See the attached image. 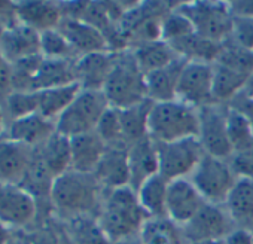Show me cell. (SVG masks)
<instances>
[{
    "label": "cell",
    "instance_id": "1",
    "mask_svg": "<svg viewBox=\"0 0 253 244\" xmlns=\"http://www.w3.org/2000/svg\"><path fill=\"white\" fill-rule=\"evenodd\" d=\"M104 189L94 174L69 170L54 180L49 203L64 222L79 216H97Z\"/></svg>",
    "mask_w": 253,
    "mask_h": 244
},
{
    "label": "cell",
    "instance_id": "2",
    "mask_svg": "<svg viewBox=\"0 0 253 244\" xmlns=\"http://www.w3.org/2000/svg\"><path fill=\"white\" fill-rule=\"evenodd\" d=\"M97 219L112 243L139 237L149 219L131 186L104 191Z\"/></svg>",
    "mask_w": 253,
    "mask_h": 244
},
{
    "label": "cell",
    "instance_id": "3",
    "mask_svg": "<svg viewBox=\"0 0 253 244\" xmlns=\"http://www.w3.org/2000/svg\"><path fill=\"white\" fill-rule=\"evenodd\" d=\"M101 92L115 109H126L148 100L145 73L130 48L116 51L113 69Z\"/></svg>",
    "mask_w": 253,
    "mask_h": 244
},
{
    "label": "cell",
    "instance_id": "4",
    "mask_svg": "<svg viewBox=\"0 0 253 244\" xmlns=\"http://www.w3.org/2000/svg\"><path fill=\"white\" fill-rule=\"evenodd\" d=\"M148 136L155 143L197 139L198 109L180 100L154 103L148 119Z\"/></svg>",
    "mask_w": 253,
    "mask_h": 244
},
{
    "label": "cell",
    "instance_id": "5",
    "mask_svg": "<svg viewBox=\"0 0 253 244\" xmlns=\"http://www.w3.org/2000/svg\"><path fill=\"white\" fill-rule=\"evenodd\" d=\"M109 109V103L101 91L81 89L70 106L55 121L57 133L73 139L97 130V125Z\"/></svg>",
    "mask_w": 253,
    "mask_h": 244
},
{
    "label": "cell",
    "instance_id": "6",
    "mask_svg": "<svg viewBox=\"0 0 253 244\" xmlns=\"http://www.w3.org/2000/svg\"><path fill=\"white\" fill-rule=\"evenodd\" d=\"M229 160L204 154L189 180L206 200V203L225 205L229 194L238 182Z\"/></svg>",
    "mask_w": 253,
    "mask_h": 244
},
{
    "label": "cell",
    "instance_id": "7",
    "mask_svg": "<svg viewBox=\"0 0 253 244\" xmlns=\"http://www.w3.org/2000/svg\"><path fill=\"white\" fill-rule=\"evenodd\" d=\"M176 8L189 18L195 33L219 43L229 41L234 23V14L229 3L191 2L176 5Z\"/></svg>",
    "mask_w": 253,
    "mask_h": 244
},
{
    "label": "cell",
    "instance_id": "8",
    "mask_svg": "<svg viewBox=\"0 0 253 244\" xmlns=\"http://www.w3.org/2000/svg\"><path fill=\"white\" fill-rule=\"evenodd\" d=\"M158 174L166 180L189 179L204 157V149L197 139H185L171 143H157Z\"/></svg>",
    "mask_w": 253,
    "mask_h": 244
},
{
    "label": "cell",
    "instance_id": "9",
    "mask_svg": "<svg viewBox=\"0 0 253 244\" xmlns=\"http://www.w3.org/2000/svg\"><path fill=\"white\" fill-rule=\"evenodd\" d=\"M207 155L229 160L234 155L226 130V104L213 103L198 109V136Z\"/></svg>",
    "mask_w": 253,
    "mask_h": 244
},
{
    "label": "cell",
    "instance_id": "10",
    "mask_svg": "<svg viewBox=\"0 0 253 244\" xmlns=\"http://www.w3.org/2000/svg\"><path fill=\"white\" fill-rule=\"evenodd\" d=\"M38 214V201L18 183L0 182V222L8 229L32 225Z\"/></svg>",
    "mask_w": 253,
    "mask_h": 244
},
{
    "label": "cell",
    "instance_id": "11",
    "mask_svg": "<svg viewBox=\"0 0 253 244\" xmlns=\"http://www.w3.org/2000/svg\"><path fill=\"white\" fill-rule=\"evenodd\" d=\"M235 228L225 205L206 203L197 214L182 226L183 235L189 243L225 240V237Z\"/></svg>",
    "mask_w": 253,
    "mask_h": 244
},
{
    "label": "cell",
    "instance_id": "12",
    "mask_svg": "<svg viewBox=\"0 0 253 244\" xmlns=\"http://www.w3.org/2000/svg\"><path fill=\"white\" fill-rule=\"evenodd\" d=\"M177 100L195 109L216 103L213 95V64L186 61L177 85Z\"/></svg>",
    "mask_w": 253,
    "mask_h": 244
},
{
    "label": "cell",
    "instance_id": "13",
    "mask_svg": "<svg viewBox=\"0 0 253 244\" xmlns=\"http://www.w3.org/2000/svg\"><path fill=\"white\" fill-rule=\"evenodd\" d=\"M41 54V33L12 21L2 27L0 32V55L8 63L14 64L24 58Z\"/></svg>",
    "mask_w": 253,
    "mask_h": 244
},
{
    "label": "cell",
    "instance_id": "14",
    "mask_svg": "<svg viewBox=\"0 0 253 244\" xmlns=\"http://www.w3.org/2000/svg\"><path fill=\"white\" fill-rule=\"evenodd\" d=\"M58 30L67 39L76 58L88 54L112 51L104 33L84 20L64 17L58 26Z\"/></svg>",
    "mask_w": 253,
    "mask_h": 244
},
{
    "label": "cell",
    "instance_id": "15",
    "mask_svg": "<svg viewBox=\"0 0 253 244\" xmlns=\"http://www.w3.org/2000/svg\"><path fill=\"white\" fill-rule=\"evenodd\" d=\"M204 204L206 200L189 179H179L169 183L166 216L174 223L180 226L186 225Z\"/></svg>",
    "mask_w": 253,
    "mask_h": 244
},
{
    "label": "cell",
    "instance_id": "16",
    "mask_svg": "<svg viewBox=\"0 0 253 244\" xmlns=\"http://www.w3.org/2000/svg\"><path fill=\"white\" fill-rule=\"evenodd\" d=\"M55 133L57 128L54 121H49L39 113H32L11 121L5 131V139L30 149H38Z\"/></svg>",
    "mask_w": 253,
    "mask_h": 244
},
{
    "label": "cell",
    "instance_id": "17",
    "mask_svg": "<svg viewBox=\"0 0 253 244\" xmlns=\"http://www.w3.org/2000/svg\"><path fill=\"white\" fill-rule=\"evenodd\" d=\"M94 177L104 191L130 186V165H128V146L112 145L106 152L94 173Z\"/></svg>",
    "mask_w": 253,
    "mask_h": 244
},
{
    "label": "cell",
    "instance_id": "18",
    "mask_svg": "<svg viewBox=\"0 0 253 244\" xmlns=\"http://www.w3.org/2000/svg\"><path fill=\"white\" fill-rule=\"evenodd\" d=\"M116 51L95 52L76 58V83L81 89L103 91L107 78L113 69Z\"/></svg>",
    "mask_w": 253,
    "mask_h": 244
},
{
    "label": "cell",
    "instance_id": "19",
    "mask_svg": "<svg viewBox=\"0 0 253 244\" xmlns=\"http://www.w3.org/2000/svg\"><path fill=\"white\" fill-rule=\"evenodd\" d=\"M106 148L107 145L95 131L70 139V170L94 174Z\"/></svg>",
    "mask_w": 253,
    "mask_h": 244
},
{
    "label": "cell",
    "instance_id": "20",
    "mask_svg": "<svg viewBox=\"0 0 253 244\" xmlns=\"http://www.w3.org/2000/svg\"><path fill=\"white\" fill-rule=\"evenodd\" d=\"M130 186L136 191L143 182L158 174L157 143L148 136L128 146Z\"/></svg>",
    "mask_w": 253,
    "mask_h": 244
},
{
    "label": "cell",
    "instance_id": "21",
    "mask_svg": "<svg viewBox=\"0 0 253 244\" xmlns=\"http://www.w3.org/2000/svg\"><path fill=\"white\" fill-rule=\"evenodd\" d=\"M15 18L21 24L43 33L46 30L58 29L64 18L61 3L54 2H20L17 3Z\"/></svg>",
    "mask_w": 253,
    "mask_h": 244
},
{
    "label": "cell",
    "instance_id": "22",
    "mask_svg": "<svg viewBox=\"0 0 253 244\" xmlns=\"http://www.w3.org/2000/svg\"><path fill=\"white\" fill-rule=\"evenodd\" d=\"M185 63V60L177 58L169 66L145 75L148 100H151L152 103L177 100V85Z\"/></svg>",
    "mask_w": 253,
    "mask_h": 244
},
{
    "label": "cell",
    "instance_id": "23",
    "mask_svg": "<svg viewBox=\"0 0 253 244\" xmlns=\"http://www.w3.org/2000/svg\"><path fill=\"white\" fill-rule=\"evenodd\" d=\"M33 149L0 139V182L21 183L32 163Z\"/></svg>",
    "mask_w": 253,
    "mask_h": 244
},
{
    "label": "cell",
    "instance_id": "24",
    "mask_svg": "<svg viewBox=\"0 0 253 244\" xmlns=\"http://www.w3.org/2000/svg\"><path fill=\"white\" fill-rule=\"evenodd\" d=\"M225 207L235 228L253 234V179L240 177L229 194Z\"/></svg>",
    "mask_w": 253,
    "mask_h": 244
},
{
    "label": "cell",
    "instance_id": "25",
    "mask_svg": "<svg viewBox=\"0 0 253 244\" xmlns=\"http://www.w3.org/2000/svg\"><path fill=\"white\" fill-rule=\"evenodd\" d=\"M76 60L43 58L32 82V91H42L76 83Z\"/></svg>",
    "mask_w": 253,
    "mask_h": 244
},
{
    "label": "cell",
    "instance_id": "26",
    "mask_svg": "<svg viewBox=\"0 0 253 244\" xmlns=\"http://www.w3.org/2000/svg\"><path fill=\"white\" fill-rule=\"evenodd\" d=\"M250 76L232 69L223 63H213V95L219 104H229L238 97L249 82Z\"/></svg>",
    "mask_w": 253,
    "mask_h": 244
},
{
    "label": "cell",
    "instance_id": "27",
    "mask_svg": "<svg viewBox=\"0 0 253 244\" xmlns=\"http://www.w3.org/2000/svg\"><path fill=\"white\" fill-rule=\"evenodd\" d=\"M169 45L174 49L177 57L185 61H200L210 64L217 61L223 49V43L210 41L198 33H192Z\"/></svg>",
    "mask_w": 253,
    "mask_h": 244
},
{
    "label": "cell",
    "instance_id": "28",
    "mask_svg": "<svg viewBox=\"0 0 253 244\" xmlns=\"http://www.w3.org/2000/svg\"><path fill=\"white\" fill-rule=\"evenodd\" d=\"M63 223L69 244H113L103 231L97 216H79Z\"/></svg>",
    "mask_w": 253,
    "mask_h": 244
},
{
    "label": "cell",
    "instance_id": "29",
    "mask_svg": "<svg viewBox=\"0 0 253 244\" xmlns=\"http://www.w3.org/2000/svg\"><path fill=\"white\" fill-rule=\"evenodd\" d=\"M79 91H81V86L78 83L36 91L38 113L55 122L61 116V113L70 106V103L75 100Z\"/></svg>",
    "mask_w": 253,
    "mask_h": 244
},
{
    "label": "cell",
    "instance_id": "30",
    "mask_svg": "<svg viewBox=\"0 0 253 244\" xmlns=\"http://www.w3.org/2000/svg\"><path fill=\"white\" fill-rule=\"evenodd\" d=\"M130 49L133 51L137 64L140 66L145 75L155 72L161 67H166L174 60L180 58L177 57L174 49L163 39L145 42Z\"/></svg>",
    "mask_w": 253,
    "mask_h": 244
},
{
    "label": "cell",
    "instance_id": "31",
    "mask_svg": "<svg viewBox=\"0 0 253 244\" xmlns=\"http://www.w3.org/2000/svg\"><path fill=\"white\" fill-rule=\"evenodd\" d=\"M140 244H188L182 226L169 217H149L139 232Z\"/></svg>",
    "mask_w": 253,
    "mask_h": 244
},
{
    "label": "cell",
    "instance_id": "32",
    "mask_svg": "<svg viewBox=\"0 0 253 244\" xmlns=\"http://www.w3.org/2000/svg\"><path fill=\"white\" fill-rule=\"evenodd\" d=\"M152 104L154 103L151 100H145L136 106L119 109L122 137L128 146L137 140L148 137V119Z\"/></svg>",
    "mask_w": 253,
    "mask_h": 244
},
{
    "label": "cell",
    "instance_id": "33",
    "mask_svg": "<svg viewBox=\"0 0 253 244\" xmlns=\"http://www.w3.org/2000/svg\"><path fill=\"white\" fill-rule=\"evenodd\" d=\"M169 183L161 174H155L136 189L139 203L149 217H167L166 203Z\"/></svg>",
    "mask_w": 253,
    "mask_h": 244
},
{
    "label": "cell",
    "instance_id": "34",
    "mask_svg": "<svg viewBox=\"0 0 253 244\" xmlns=\"http://www.w3.org/2000/svg\"><path fill=\"white\" fill-rule=\"evenodd\" d=\"M35 151L55 179L70 170V139L55 133Z\"/></svg>",
    "mask_w": 253,
    "mask_h": 244
},
{
    "label": "cell",
    "instance_id": "35",
    "mask_svg": "<svg viewBox=\"0 0 253 244\" xmlns=\"http://www.w3.org/2000/svg\"><path fill=\"white\" fill-rule=\"evenodd\" d=\"M54 180H55L54 174L49 171V168L46 167L43 160L39 157V154L33 149L32 163H30V165L26 171V176L20 185L27 192H30L36 198V201H38V198H43V197H46L49 200Z\"/></svg>",
    "mask_w": 253,
    "mask_h": 244
},
{
    "label": "cell",
    "instance_id": "36",
    "mask_svg": "<svg viewBox=\"0 0 253 244\" xmlns=\"http://www.w3.org/2000/svg\"><path fill=\"white\" fill-rule=\"evenodd\" d=\"M226 130L234 154L253 148V125L238 110L226 106Z\"/></svg>",
    "mask_w": 253,
    "mask_h": 244
},
{
    "label": "cell",
    "instance_id": "37",
    "mask_svg": "<svg viewBox=\"0 0 253 244\" xmlns=\"http://www.w3.org/2000/svg\"><path fill=\"white\" fill-rule=\"evenodd\" d=\"M192 33H195L192 23L176 8V5L161 20V39L167 43H173Z\"/></svg>",
    "mask_w": 253,
    "mask_h": 244
},
{
    "label": "cell",
    "instance_id": "38",
    "mask_svg": "<svg viewBox=\"0 0 253 244\" xmlns=\"http://www.w3.org/2000/svg\"><path fill=\"white\" fill-rule=\"evenodd\" d=\"M41 55L49 60H76L73 49L58 29L41 33Z\"/></svg>",
    "mask_w": 253,
    "mask_h": 244
},
{
    "label": "cell",
    "instance_id": "39",
    "mask_svg": "<svg viewBox=\"0 0 253 244\" xmlns=\"http://www.w3.org/2000/svg\"><path fill=\"white\" fill-rule=\"evenodd\" d=\"M5 107L11 121L32 113H38L36 91H12L5 98Z\"/></svg>",
    "mask_w": 253,
    "mask_h": 244
},
{
    "label": "cell",
    "instance_id": "40",
    "mask_svg": "<svg viewBox=\"0 0 253 244\" xmlns=\"http://www.w3.org/2000/svg\"><path fill=\"white\" fill-rule=\"evenodd\" d=\"M95 133L103 139V142L107 146L112 145H126L122 137V128H121V119H119V109L110 107L104 112L101 116ZM128 146V145H126Z\"/></svg>",
    "mask_w": 253,
    "mask_h": 244
},
{
    "label": "cell",
    "instance_id": "41",
    "mask_svg": "<svg viewBox=\"0 0 253 244\" xmlns=\"http://www.w3.org/2000/svg\"><path fill=\"white\" fill-rule=\"evenodd\" d=\"M229 41L253 54V17L234 15L232 33Z\"/></svg>",
    "mask_w": 253,
    "mask_h": 244
},
{
    "label": "cell",
    "instance_id": "42",
    "mask_svg": "<svg viewBox=\"0 0 253 244\" xmlns=\"http://www.w3.org/2000/svg\"><path fill=\"white\" fill-rule=\"evenodd\" d=\"M229 163L238 177L253 179V148L249 151L234 154L229 158Z\"/></svg>",
    "mask_w": 253,
    "mask_h": 244
},
{
    "label": "cell",
    "instance_id": "43",
    "mask_svg": "<svg viewBox=\"0 0 253 244\" xmlns=\"http://www.w3.org/2000/svg\"><path fill=\"white\" fill-rule=\"evenodd\" d=\"M26 244H63L60 240V235L52 229V228H39L33 231L27 240Z\"/></svg>",
    "mask_w": 253,
    "mask_h": 244
},
{
    "label": "cell",
    "instance_id": "44",
    "mask_svg": "<svg viewBox=\"0 0 253 244\" xmlns=\"http://www.w3.org/2000/svg\"><path fill=\"white\" fill-rule=\"evenodd\" d=\"M225 244H253V234L241 229V228H234L223 240Z\"/></svg>",
    "mask_w": 253,
    "mask_h": 244
},
{
    "label": "cell",
    "instance_id": "45",
    "mask_svg": "<svg viewBox=\"0 0 253 244\" xmlns=\"http://www.w3.org/2000/svg\"><path fill=\"white\" fill-rule=\"evenodd\" d=\"M17 2H0V20H8V23L15 21Z\"/></svg>",
    "mask_w": 253,
    "mask_h": 244
},
{
    "label": "cell",
    "instance_id": "46",
    "mask_svg": "<svg viewBox=\"0 0 253 244\" xmlns=\"http://www.w3.org/2000/svg\"><path fill=\"white\" fill-rule=\"evenodd\" d=\"M234 15H247L253 17V2H234L229 3Z\"/></svg>",
    "mask_w": 253,
    "mask_h": 244
},
{
    "label": "cell",
    "instance_id": "47",
    "mask_svg": "<svg viewBox=\"0 0 253 244\" xmlns=\"http://www.w3.org/2000/svg\"><path fill=\"white\" fill-rule=\"evenodd\" d=\"M11 241V229L0 222V244H8Z\"/></svg>",
    "mask_w": 253,
    "mask_h": 244
},
{
    "label": "cell",
    "instance_id": "48",
    "mask_svg": "<svg viewBox=\"0 0 253 244\" xmlns=\"http://www.w3.org/2000/svg\"><path fill=\"white\" fill-rule=\"evenodd\" d=\"M6 122H5V113L3 110L0 109V139L5 137V131H6Z\"/></svg>",
    "mask_w": 253,
    "mask_h": 244
},
{
    "label": "cell",
    "instance_id": "49",
    "mask_svg": "<svg viewBox=\"0 0 253 244\" xmlns=\"http://www.w3.org/2000/svg\"><path fill=\"white\" fill-rule=\"evenodd\" d=\"M244 92H246L250 98H253V75L250 76V79H249V82H247V85H246Z\"/></svg>",
    "mask_w": 253,
    "mask_h": 244
},
{
    "label": "cell",
    "instance_id": "50",
    "mask_svg": "<svg viewBox=\"0 0 253 244\" xmlns=\"http://www.w3.org/2000/svg\"><path fill=\"white\" fill-rule=\"evenodd\" d=\"M113 244H140V241H139V237H136V238H130V240L116 241V243H113Z\"/></svg>",
    "mask_w": 253,
    "mask_h": 244
},
{
    "label": "cell",
    "instance_id": "51",
    "mask_svg": "<svg viewBox=\"0 0 253 244\" xmlns=\"http://www.w3.org/2000/svg\"><path fill=\"white\" fill-rule=\"evenodd\" d=\"M189 244H225L223 240H213V241H198V243H189Z\"/></svg>",
    "mask_w": 253,
    "mask_h": 244
},
{
    "label": "cell",
    "instance_id": "52",
    "mask_svg": "<svg viewBox=\"0 0 253 244\" xmlns=\"http://www.w3.org/2000/svg\"><path fill=\"white\" fill-rule=\"evenodd\" d=\"M8 244H12V243H11V241H9V243H8ZM23 244H26V243H23Z\"/></svg>",
    "mask_w": 253,
    "mask_h": 244
}]
</instances>
